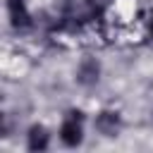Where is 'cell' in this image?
<instances>
[{
    "label": "cell",
    "mask_w": 153,
    "mask_h": 153,
    "mask_svg": "<svg viewBox=\"0 0 153 153\" xmlns=\"http://www.w3.org/2000/svg\"><path fill=\"white\" fill-rule=\"evenodd\" d=\"M81 120H84V112L79 110H69L67 120L62 122L60 127V141L69 148H76L81 141H84V127H81Z\"/></svg>",
    "instance_id": "6da1fadb"
},
{
    "label": "cell",
    "mask_w": 153,
    "mask_h": 153,
    "mask_svg": "<svg viewBox=\"0 0 153 153\" xmlns=\"http://www.w3.org/2000/svg\"><path fill=\"white\" fill-rule=\"evenodd\" d=\"M7 12H10V22L14 29H26L31 24V14L26 10V0H7Z\"/></svg>",
    "instance_id": "277c9868"
},
{
    "label": "cell",
    "mask_w": 153,
    "mask_h": 153,
    "mask_svg": "<svg viewBox=\"0 0 153 153\" xmlns=\"http://www.w3.org/2000/svg\"><path fill=\"white\" fill-rule=\"evenodd\" d=\"M96 129H98V134H103V136H108V139L117 136L120 129H122V117H120V112H115V110H103V112H98V117H96Z\"/></svg>",
    "instance_id": "7a4b0ae2"
},
{
    "label": "cell",
    "mask_w": 153,
    "mask_h": 153,
    "mask_svg": "<svg viewBox=\"0 0 153 153\" xmlns=\"http://www.w3.org/2000/svg\"><path fill=\"white\" fill-rule=\"evenodd\" d=\"M48 141H50V134H48V129H45L43 124H33V127L29 129V134H26V146H29V151H33V153L45 151V148H48Z\"/></svg>",
    "instance_id": "5b68a950"
},
{
    "label": "cell",
    "mask_w": 153,
    "mask_h": 153,
    "mask_svg": "<svg viewBox=\"0 0 153 153\" xmlns=\"http://www.w3.org/2000/svg\"><path fill=\"white\" fill-rule=\"evenodd\" d=\"M151 31H153V26H151Z\"/></svg>",
    "instance_id": "8992f818"
},
{
    "label": "cell",
    "mask_w": 153,
    "mask_h": 153,
    "mask_svg": "<svg viewBox=\"0 0 153 153\" xmlns=\"http://www.w3.org/2000/svg\"><path fill=\"white\" fill-rule=\"evenodd\" d=\"M100 79V62L96 57H84L76 69V81L81 86H96Z\"/></svg>",
    "instance_id": "3957f363"
}]
</instances>
